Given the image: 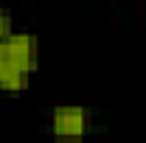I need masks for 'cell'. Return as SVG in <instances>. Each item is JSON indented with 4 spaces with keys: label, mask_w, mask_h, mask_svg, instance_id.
I'll return each instance as SVG.
<instances>
[{
    "label": "cell",
    "mask_w": 146,
    "mask_h": 143,
    "mask_svg": "<svg viewBox=\"0 0 146 143\" xmlns=\"http://www.w3.org/2000/svg\"><path fill=\"white\" fill-rule=\"evenodd\" d=\"M31 84V76L14 62V56L6 45V36L0 39V90L3 93H23Z\"/></svg>",
    "instance_id": "cell-2"
},
{
    "label": "cell",
    "mask_w": 146,
    "mask_h": 143,
    "mask_svg": "<svg viewBox=\"0 0 146 143\" xmlns=\"http://www.w3.org/2000/svg\"><path fill=\"white\" fill-rule=\"evenodd\" d=\"M51 132L56 138H84L90 129V112L79 104H62V107L51 109Z\"/></svg>",
    "instance_id": "cell-1"
},
{
    "label": "cell",
    "mask_w": 146,
    "mask_h": 143,
    "mask_svg": "<svg viewBox=\"0 0 146 143\" xmlns=\"http://www.w3.org/2000/svg\"><path fill=\"white\" fill-rule=\"evenodd\" d=\"M11 31H14V20H11V14H9L6 9H0V39L9 36Z\"/></svg>",
    "instance_id": "cell-3"
}]
</instances>
